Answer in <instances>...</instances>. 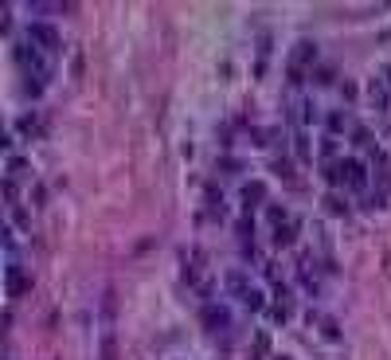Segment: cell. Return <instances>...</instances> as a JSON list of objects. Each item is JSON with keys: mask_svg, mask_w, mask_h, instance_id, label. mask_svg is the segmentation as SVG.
I'll list each match as a JSON object with an SVG mask.
<instances>
[{"mask_svg": "<svg viewBox=\"0 0 391 360\" xmlns=\"http://www.w3.org/2000/svg\"><path fill=\"white\" fill-rule=\"evenodd\" d=\"M274 172H278V176H294V165H289V161H286V157H278V161H274Z\"/></svg>", "mask_w": 391, "mask_h": 360, "instance_id": "obj_9", "label": "cell"}, {"mask_svg": "<svg viewBox=\"0 0 391 360\" xmlns=\"http://www.w3.org/2000/svg\"><path fill=\"white\" fill-rule=\"evenodd\" d=\"M383 82H391V63H387V78H383Z\"/></svg>", "mask_w": 391, "mask_h": 360, "instance_id": "obj_21", "label": "cell"}, {"mask_svg": "<svg viewBox=\"0 0 391 360\" xmlns=\"http://www.w3.org/2000/svg\"><path fill=\"white\" fill-rule=\"evenodd\" d=\"M317 82H332V67H321L317 71Z\"/></svg>", "mask_w": 391, "mask_h": 360, "instance_id": "obj_18", "label": "cell"}, {"mask_svg": "<svg viewBox=\"0 0 391 360\" xmlns=\"http://www.w3.org/2000/svg\"><path fill=\"white\" fill-rule=\"evenodd\" d=\"M28 39L39 47V51H59V31L47 28V24H31V28H28Z\"/></svg>", "mask_w": 391, "mask_h": 360, "instance_id": "obj_2", "label": "cell"}, {"mask_svg": "<svg viewBox=\"0 0 391 360\" xmlns=\"http://www.w3.org/2000/svg\"><path fill=\"white\" fill-rule=\"evenodd\" d=\"M266 215H270V219H274V223H282V219H286V211H282V208H278V204H270V208H266Z\"/></svg>", "mask_w": 391, "mask_h": 360, "instance_id": "obj_14", "label": "cell"}, {"mask_svg": "<svg viewBox=\"0 0 391 360\" xmlns=\"http://www.w3.org/2000/svg\"><path fill=\"white\" fill-rule=\"evenodd\" d=\"M340 180H345L348 188H364V184H368V168H364V161L345 157V161H340Z\"/></svg>", "mask_w": 391, "mask_h": 360, "instance_id": "obj_1", "label": "cell"}, {"mask_svg": "<svg viewBox=\"0 0 391 360\" xmlns=\"http://www.w3.org/2000/svg\"><path fill=\"white\" fill-rule=\"evenodd\" d=\"M340 125H345V118H340V114H329V129H332V133H336Z\"/></svg>", "mask_w": 391, "mask_h": 360, "instance_id": "obj_19", "label": "cell"}, {"mask_svg": "<svg viewBox=\"0 0 391 360\" xmlns=\"http://www.w3.org/2000/svg\"><path fill=\"white\" fill-rule=\"evenodd\" d=\"M368 98H372V106H387V82L383 78H372L368 82Z\"/></svg>", "mask_w": 391, "mask_h": 360, "instance_id": "obj_5", "label": "cell"}, {"mask_svg": "<svg viewBox=\"0 0 391 360\" xmlns=\"http://www.w3.org/2000/svg\"><path fill=\"white\" fill-rule=\"evenodd\" d=\"M294 239H298V227H294V223H286V227L274 231V243H278V247H289Z\"/></svg>", "mask_w": 391, "mask_h": 360, "instance_id": "obj_8", "label": "cell"}, {"mask_svg": "<svg viewBox=\"0 0 391 360\" xmlns=\"http://www.w3.org/2000/svg\"><path fill=\"white\" fill-rule=\"evenodd\" d=\"M16 172H24V161H20V157H12V161H8V176H16Z\"/></svg>", "mask_w": 391, "mask_h": 360, "instance_id": "obj_17", "label": "cell"}, {"mask_svg": "<svg viewBox=\"0 0 391 360\" xmlns=\"http://www.w3.org/2000/svg\"><path fill=\"white\" fill-rule=\"evenodd\" d=\"M298 153H301V157H309V141H305V133H298Z\"/></svg>", "mask_w": 391, "mask_h": 360, "instance_id": "obj_20", "label": "cell"}, {"mask_svg": "<svg viewBox=\"0 0 391 360\" xmlns=\"http://www.w3.org/2000/svg\"><path fill=\"white\" fill-rule=\"evenodd\" d=\"M242 301H247L251 309H262V294H258V290H247V294H242Z\"/></svg>", "mask_w": 391, "mask_h": 360, "instance_id": "obj_11", "label": "cell"}, {"mask_svg": "<svg viewBox=\"0 0 391 360\" xmlns=\"http://www.w3.org/2000/svg\"><path fill=\"white\" fill-rule=\"evenodd\" d=\"M204 325H208V329H223V325H227V309L208 305V309H204Z\"/></svg>", "mask_w": 391, "mask_h": 360, "instance_id": "obj_6", "label": "cell"}, {"mask_svg": "<svg viewBox=\"0 0 391 360\" xmlns=\"http://www.w3.org/2000/svg\"><path fill=\"white\" fill-rule=\"evenodd\" d=\"M4 200H8V204H16V200H20V196H16V180H12V176L4 180Z\"/></svg>", "mask_w": 391, "mask_h": 360, "instance_id": "obj_13", "label": "cell"}, {"mask_svg": "<svg viewBox=\"0 0 391 360\" xmlns=\"http://www.w3.org/2000/svg\"><path fill=\"white\" fill-rule=\"evenodd\" d=\"M28 286H31V282L20 274V270H16V262H12V266H8V290H12V294H24Z\"/></svg>", "mask_w": 391, "mask_h": 360, "instance_id": "obj_7", "label": "cell"}, {"mask_svg": "<svg viewBox=\"0 0 391 360\" xmlns=\"http://www.w3.org/2000/svg\"><path fill=\"white\" fill-rule=\"evenodd\" d=\"M262 196H266V188H262L258 180L242 184V204H247V208H258V204H262Z\"/></svg>", "mask_w": 391, "mask_h": 360, "instance_id": "obj_3", "label": "cell"}, {"mask_svg": "<svg viewBox=\"0 0 391 360\" xmlns=\"http://www.w3.org/2000/svg\"><path fill=\"white\" fill-rule=\"evenodd\" d=\"M325 208H329L332 215H345V211H348V204H340L336 196H329V200H325Z\"/></svg>", "mask_w": 391, "mask_h": 360, "instance_id": "obj_12", "label": "cell"}, {"mask_svg": "<svg viewBox=\"0 0 391 360\" xmlns=\"http://www.w3.org/2000/svg\"><path fill=\"white\" fill-rule=\"evenodd\" d=\"M317 55V47H313V39H301L298 47H294V59H289V67H301L305 59H313Z\"/></svg>", "mask_w": 391, "mask_h": 360, "instance_id": "obj_4", "label": "cell"}, {"mask_svg": "<svg viewBox=\"0 0 391 360\" xmlns=\"http://www.w3.org/2000/svg\"><path fill=\"white\" fill-rule=\"evenodd\" d=\"M321 153H325V157H332V153H336V141H332V137H325V141H321Z\"/></svg>", "mask_w": 391, "mask_h": 360, "instance_id": "obj_16", "label": "cell"}, {"mask_svg": "<svg viewBox=\"0 0 391 360\" xmlns=\"http://www.w3.org/2000/svg\"><path fill=\"white\" fill-rule=\"evenodd\" d=\"M352 141H356V145H372V137H368V129H364V125L352 133Z\"/></svg>", "mask_w": 391, "mask_h": 360, "instance_id": "obj_15", "label": "cell"}, {"mask_svg": "<svg viewBox=\"0 0 391 360\" xmlns=\"http://www.w3.org/2000/svg\"><path fill=\"white\" fill-rule=\"evenodd\" d=\"M266 348H270V337H266V333L258 329V333H255V356H262Z\"/></svg>", "mask_w": 391, "mask_h": 360, "instance_id": "obj_10", "label": "cell"}]
</instances>
